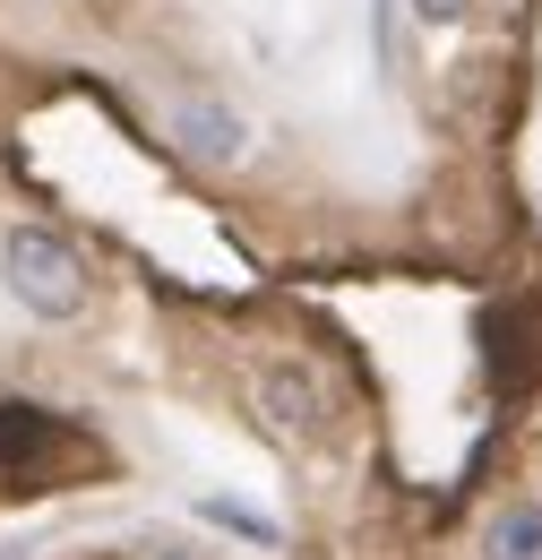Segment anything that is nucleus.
Instances as JSON below:
<instances>
[{
	"mask_svg": "<svg viewBox=\"0 0 542 560\" xmlns=\"http://www.w3.org/2000/svg\"><path fill=\"white\" fill-rule=\"evenodd\" d=\"M0 284H9V302H17L26 319H44V328L86 319V302H95L86 250H78L69 233H52V224H9V233H0Z\"/></svg>",
	"mask_w": 542,
	"mask_h": 560,
	"instance_id": "f257e3e1",
	"label": "nucleus"
},
{
	"mask_svg": "<svg viewBox=\"0 0 542 560\" xmlns=\"http://www.w3.org/2000/svg\"><path fill=\"white\" fill-rule=\"evenodd\" d=\"M164 139L207 173H233V164H250V113L224 104L215 86H173L164 95Z\"/></svg>",
	"mask_w": 542,
	"mask_h": 560,
	"instance_id": "f03ea898",
	"label": "nucleus"
},
{
	"mask_svg": "<svg viewBox=\"0 0 542 560\" xmlns=\"http://www.w3.org/2000/svg\"><path fill=\"white\" fill-rule=\"evenodd\" d=\"M250 397H259L268 431H293V440H310V431H319V415H328V397H319V380H310L302 362H259Z\"/></svg>",
	"mask_w": 542,
	"mask_h": 560,
	"instance_id": "7ed1b4c3",
	"label": "nucleus"
},
{
	"mask_svg": "<svg viewBox=\"0 0 542 560\" xmlns=\"http://www.w3.org/2000/svg\"><path fill=\"white\" fill-rule=\"evenodd\" d=\"M52 448H61V422L44 415V406H0V475H26Z\"/></svg>",
	"mask_w": 542,
	"mask_h": 560,
	"instance_id": "20e7f679",
	"label": "nucleus"
},
{
	"mask_svg": "<svg viewBox=\"0 0 542 560\" xmlns=\"http://www.w3.org/2000/svg\"><path fill=\"white\" fill-rule=\"evenodd\" d=\"M482 560H542V500H499L482 526Z\"/></svg>",
	"mask_w": 542,
	"mask_h": 560,
	"instance_id": "39448f33",
	"label": "nucleus"
},
{
	"mask_svg": "<svg viewBox=\"0 0 542 560\" xmlns=\"http://www.w3.org/2000/svg\"><path fill=\"white\" fill-rule=\"evenodd\" d=\"M199 517H215V526H233V535H250V544H275V526L259 517V509H241V500H199Z\"/></svg>",
	"mask_w": 542,
	"mask_h": 560,
	"instance_id": "423d86ee",
	"label": "nucleus"
},
{
	"mask_svg": "<svg viewBox=\"0 0 542 560\" xmlns=\"http://www.w3.org/2000/svg\"><path fill=\"white\" fill-rule=\"evenodd\" d=\"M397 9H405L413 26H466L474 18V0H397Z\"/></svg>",
	"mask_w": 542,
	"mask_h": 560,
	"instance_id": "0eeeda50",
	"label": "nucleus"
},
{
	"mask_svg": "<svg viewBox=\"0 0 542 560\" xmlns=\"http://www.w3.org/2000/svg\"><path fill=\"white\" fill-rule=\"evenodd\" d=\"M155 560H190V552H155Z\"/></svg>",
	"mask_w": 542,
	"mask_h": 560,
	"instance_id": "6e6552de",
	"label": "nucleus"
}]
</instances>
